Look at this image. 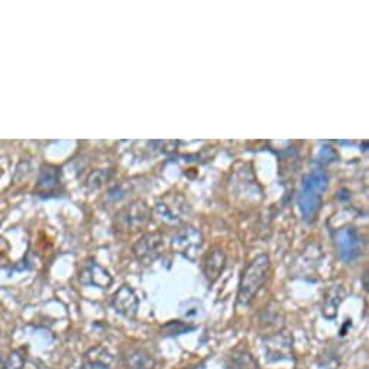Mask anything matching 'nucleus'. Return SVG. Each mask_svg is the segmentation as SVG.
Segmentation results:
<instances>
[{
  "mask_svg": "<svg viewBox=\"0 0 369 369\" xmlns=\"http://www.w3.org/2000/svg\"><path fill=\"white\" fill-rule=\"evenodd\" d=\"M79 278H80V283L83 285L96 287V288H101V290H108L113 283V278L109 274V271L94 261L87 262L83 266V269L80 271Z\"/></svg>",
  "mask_w": 369,
  "mask_h": 369,
  "instance_id": "10",
  "label": "nucleus"
},
{
  "mask_svg": "<svg viewBox=\"0 0 369 369\" xmlns=\"http://www.w3.org/2000/svg\"><path fill=\"white\" fill-rule=\"evenodd\" d=\"M328 183L329 177L322 169L311 171L303 180L302 193L299 195V206L306 221H311L316 217L320 206H322L323 193L328 188Z\"/></svg>",
  "mask_w": 369,
  "mask_h": 369,
  "instance_id": "2",
  "label": "nucleus"
},
{
  "mask_svg": "<svg viewBox=\"0 0 369 369\" xmlns=\"http://www.w3.org/2000/svg\"><path fill=\"white\" fill-rule=\"evenodd\" d=\"M271 268L268 255H259L245 268L239 283L238 304L242 307H250L261 288L264 287Z\"/></svg>",
  "mask_w": 369,
  "mask_h": 369,
  "instance_id": "1",
  "label": "nucleus"
},
{
  "mask_svg": "<svg viewBox=\"0 0 369 369\" xmlns=\"http://www.w3.org/2000/svg\"><path fill=\"white\" fill-rule=\"evenodd\" d=\"M172 250L190 261H195L203 250V235L195 228L186 226L180 229L171 240Z\"/></svg>",
  "mask_w": 369,
  "mask_h": 369,
  "instance_id": "5",
  "label": "nucleus"
},
{
  "mask_svg": "<svg viewBox=\"0 0 369 369\" xmlns=\"http://www.w3.org/2000/svg\"><path fill=\"white\" fill-rule=\"evenodd\" d=\"M225 366L226 369H258V362L248 351H235Z\"/></svg>",
  "mask_w": 369,
  "mask_h": 369,
  "instance_id": "16",
  "label": "nucleus"
},
{
  "mask_svg": "<svg viewBox=\"0 0 369 369\" xmlns=\"http://www.w3.org/2000/svg\"><path fill=\"white\" fill-rule=\"evenodd\" d=\"M344 297H347V291H344V288L342 285L330 287L325 294L323 304H322L323 317L333 320L337 316V310H339L340 304L343 303Z\"/></svg>",
  "mask_w": 369,
  "mask_h": 369,
  "instance_id": "13",
  "label": "nucleus"
},
{
  "mask_svg": "<svg viewBox=\"0 0 369 369\" xmlns=\"http://www.w3.org/2000/svg\"><path fill=\"white\" fill-rule=\"evenodd\" d=\"M154 358L142 349H136L128 356V369H154Z\"/></svg>",
  "mask_w": 369,
  "mask_h": 369,
  "instance_id": "17",
  "label": "nucleus"
},
{
  "mask_svg": "<svg viewBox=\"0 0 369 369\" xmlns=\"http://www.w3.org/2000/svg\"><path fill=\"white\" fill-rule=\"evenodd\" d=\"M113 309L127 318H135L139 309V299L129 285H122L112 297Z\"/></svg>",
  "mask_w": 369,
  "mask_h": 369,
  "instance_id": "9",
  "label": "nucleus"
},
{
  "mask_svg": "<svg viewBox=\"0 0 369 369\" xmlns=\"http://www.w3.org/2000/svg\"><path fill=\"white\" fill-rule=\"evenodd\" d=\"M112 363L113 355L102 347H96L84 354L82 369H112Z\"/></svg>",
  "mask_w": 369,
  "mask_h": 369,
  "instance_id": "12",
  "label": "nucleus"
},
{
  "mask_svg": "<svg viewBox=\"0 0 369 369\" xmlns=\"http://www.w3.org/2000/svg\"><path fill=\"white\" fill-rule=\"evenodd\" d=\"M27 365L25 349H15L5 358V369H23Z\"/></svg>",
  "mask_w": 369,
  "mask_h": 369,
  "instance_id": "18",
  "label": "nucleus"
},
{
  "mask_svg": "<svg viewBox=\"0 0 369 369\" xmlns=\"http://www.w3.org/2000/svg\"><path fill=\"white\" fill-rule=\"evenodd\" d=\"M162 250H164V238L161 233L154 232V233L143 235L135 243L134 254L141 264L150 265L160 258Z\"/></svg>",
  "mask_w": 369,
  "mask_h": 369,
  "instance_id": "7",
  "label": "nucleus"
},
{
  "mask_svg": "<svg viewBox=\"0 0 369 369\" xmlns=\"http://www.w3.org/2000/svg\"><path fill=\"white\" fill-rule=\"evenodd\" d=\"M335 245L343 262L351 264L362 254V239L356 229L342 228L335 233Z\"/></svg>",
  "mask_w": 369,
  "mask_h": 369,
  "instance_id": "6",
  "label": "nucleus"
},
{
  "mask_svg": "<svg viewBox=\"0 0 369 369\" xmlns=\"http://www.w3.org/2000/svg\"><path fill=\"white\" fill-rule=\"evenodd\" d=\"M226 266V255L225 251L216 246L213 248L205 258V265H203V273L210 284L216 283L221 273L225 271Z\"/></svg>",
  "mask_w": 369,
  "mask_h": 369,
  "instance_id": "11",
  "label": "nucleus"
},
{
  "mask_svg": "<svg viewBox=\"0 0 369 369\" xmlns=\"http://www.w3.org/2000/svg\"><path fill=\"white\" fill-rule=\"evenodd\" d=\"M259 329L265 335V337L283 332L284 322L281 313L266 309L259 317Z\"/></svg>",
  "mask_w": 369,
  "mask_h": 369,
  "instance_id": "15",
  "label": "nucleus"
},
{
  "mask_svg": "<svg viewBox=\"0 0 369 369\" xmlns=\"http://www.w3.org/2000/svg\"><path fill=\"white\" fill-rule=\"evenodd\" d=\"M110 176H108L105 169H98L96 172H93V174L89 177L87 180V186L90 188H98V187H102L106 181H109Z\"/></svg>",
  "mask_w": 369,
  "mask_h": 369,
  "instance_id": "20",
  "label": "nucleus"
},
{
  "mask_svg": "<svg viewBox=\"0 0 369 369\" xmlns=\"http://www.w3.org/2000/svg\"><path fill=\"white\" fill-rule=\"evenodd\" d=\"M0 369H5V358L2 354H0Z\"/></svg>",
  "mask_w": 369,
  "mask_h": 369,
  "instance_id": "21",
  "label": "nucleus"
},
{
  "mask_svg": "<svg viewBox=\"0 0 369 369\" xmlns=\"http://www.w3.org/2000/svg\"><path fill=\"white\" fill-rule=\"evenodd\" d=\"M150 214L151 210L146 206V203L142 200H136L116 214L115 225L122 232L132 233L146 224L148 219H150Z\"/></svg>",
  "mask_w": 369,
  "mask_h": 369,
  "instance_id": "3",
  "label": "nucleus"
},
{
  "mask_svg": "<svg viewBox=\"0 0 369 369\" xmlns=\"http://www.w3.org/2000/svg\"><path fill=\"white\" fill-rule=\"evenodd\" d=\"M60 171L56 167L51 165H44L41 168L39 177L37 181V188L39 194H53L54 190L60 187Z\"/></svg>",
  "mask_w": 369,
  "mask_h": 369,
  "instance_id": "14",
  "label": "nucleus"
},
{
  "mask_svg": "<svg viewBox=\"0 0 369 369\" xmlns=\"http://www.w3.org/2000/svg\"><path fill=\"white\" fill-rule=\"evenodd\" d=\"M265 358L268 362L291 361L292 359V339L288 333L280 332L277 335L268 336L264 340Z\"/></svg>",
  "mask_w": 369,
  "mask_h": 369,
  "instance_id": "8",
  "label": "nucleus"
},
{
  "mask_svg": "<svg viewBox=\"0 0 369 369\" xmlns=\"http://www.w3.org/2000/svg\"><path fill=\"white\" fill-rule=\"evenodd\" d=\"M188 213V202L179 193L167 194L155 205V214L168 224H181Z\"/></svg>",
  "mask_w": 369,
  "mask_h": 369,
  "instance_id": "4",
  "label": "nucleus"
},
{
  "mask_svg": "<svg viewBox=\"0 0 369 369\" xmlns=\"http://www.w3.org/2000/svg\"><path fill=\"white\" fill-rule=\"evenodd\" d=\"M194 330L193 326H188L186 325L184 322H180V320H172V322L167 323L164 328H162V335L164 336H180V335H184V333H188Z\"/></svg>",
  "mask_w": 369,
  "mask_h": 369,
  "instance_id": "19",
  "label": "nucleus"
}]
</instances>
